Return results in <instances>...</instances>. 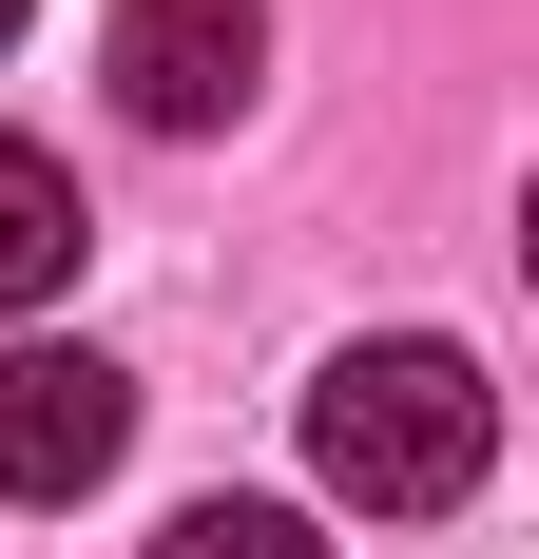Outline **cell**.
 <instances>
[{
  "label": "cell",
  "mask_w": 539,
  "mask_h": 559,
  "mask_svg": "<svg viewBox=\"0 0 539 559\" xmlns=\"http://www.w3.org/2000/svg\"><path fill=\"white\" fill-rule=\"evenodd\" d=\"M482 463H501V386L463 367V347H424V329H405V347H347V367L309 386V483L367 502V521H443Z\"/></svg>",
  "instance_id": "6da1fadb"
},
{
  "label": "cell",
  "mask_w": 539,
  "mask_h": 559,
  "mask_svg": "<svg viewBox=\"0 0 539 559\" xmlns=\"http://www.w3.org/2000/svg\"><path fill=\"white\" fill-rule=\"evenodd\" d=\"M97 78H116L135 135H231L251 78H270V0H116Z\"/></svg>",
  "instance_id": "7a4b0ae2"
},
{
  "label": "cell",
  "mask_w": 539,
  "mask_h": 559,
  "mask_svg": "<svg viewBox=\"0 0 539 559\" xmlns=\"http://www.w3.org/2000/svg\"><path fill=\"white\" fill-rule=\"evenodd\" d=\"M135 444V367L97 347H0V502H97Z\"/></svg>",
  "instance_id": "3957f363"
},
{
  "label": "cell",
  "mask_w": 539,
  "mask_h": 559,
  "mask_svg": "<svg viewBox=\"0 0 539 559\" xmlns=\"http://www.w3.org/2000/svg\"><path fill=\"white\" fill-rule=\"evenodd\" d=\"M39 289H77V174H58L39 135H0V329H20Z\"/></svg>",
  "instance_id": "277c9868"
},
{
  "label": "cell",
  "mask_w": 539,
  "mask_h": 559,
  "mask_svg": "<svg viewBox=\"0 0 539 559\" xmlns=\"http://www.w3.org/2000/svg\"><path fill=\"white\" fill-rule=\"evenodd\" d=\"M155 559H327V540H309L289 502H173V521H155Z\"/></svg>",
  "instance_id": "5b68a950"
},
{
  "label": "cell",
  "mask_w": 539,
  "mask_h": 559,
  "mask_svg": "<svg viewBox=\"0 0 539 559\" xmlns=\"http://www.w3.org/2000/svg\"><path fill=\"white\" fill-rule=\"evenodd\" d=\"M20 20H39V0H0V39H20Z\"/></svg>",
  "instance_id": "8992f818"
}]
</instances>
